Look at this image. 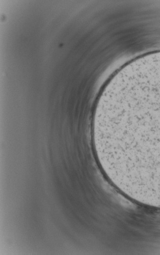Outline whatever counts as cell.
<instances>
[{"mask_svg":"<svg viewBox=\"0 0 160 255\" xmlns=\"http://www.w3.org/2000/svg\"><path fill=\"white\" fill-rule=\"evenodd\" d=\"M99 131L110 170L128 185L160 198V79L104 107Z\"/></svg>","mask_w":160,"mask_h":255,"instance_id":"cell-1","label":"cell"}]
</instances>
